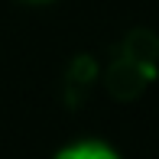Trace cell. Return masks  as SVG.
<instances>
[{
  "mask_svg": "<svg viewBox=\"0 0 159 159\" xmlns=\"http://www.w3.org/2000/svg\"><path fill=\"white\" fill-rule=\"evenodd\" d=\"M156 55H159V42L149 33H133L127 39L124 52L111 62L107 71V88L117 98H133L156 78Z\"/></svg>",
  "mask_w": 159,
  "mask_h": 159,
  "instance_id": "1",
  "label": "cell"
},
{
  "mask_svg": "<svg viewBox=\"0 0 159 159\" xmlns=\"http://www.w3.org/2000/svg\"><path fill=\"white\" fill-rule=\"evenodd\" d=\"M33 3H49V0H33Z\"/></svg>",
  "mask_w": 159,
  "mask_h": 159,
  "instance_id": "3",
  "label": "cell"
},
{
  "mask_svg": "<svg viewBox=\"0 0 159 159\" xmlns=\"http://www.w3.org/2000/svg\"><path fill=\"white\" fill-rule=\"evenodd\" d=\"M52 159H124L111 143L94 140V136H84V140H71L55 153Z\"/></svg>",
  "mask_w": 159,
  "mask_h": 159,
  "instance_id": "2",
  "label": "cell"
}]
</instances>
